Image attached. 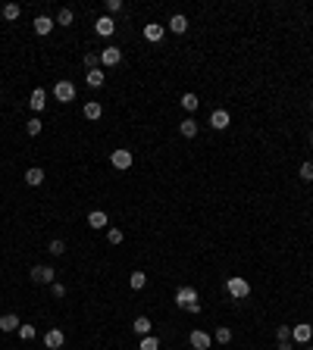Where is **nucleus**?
<instances>
[{
	"instance_id": "4be33fe9",
	"label": "nucleus",
	"mask_w": 313,
	"mask_h": 350,
	"mask_svg": "<svg viewBox=\"0 0 313 350\" xmlns=\"http://www.w3.org/2000/svg\"><path fill=\"white\" fill-rule=\"evenodd\" d=\"M201 106V100H198V94H191V91H185L182 94V109H188V113H194Z\"/></svg>"
},
{
	"instance_id": "4468645a",
	"label": "nucleus",
	"mask_w": 313,
	"mask_h": 350,
	"mask_svg": "<svg viewBox=\"0 0 313 350\" xmlns=\"http://www.w3.org/2000/svg\"><path fill=\"white\" fill-rule=\"evenodd\" d=\"M19 316L16 313H4V316H0V331H4V335H10V331H19Z\"/></svg>"
},
{
	"instance_id": "7c9ffc66",
	"label": "nucleus",
	"mask_w": 313,
	"mask_h": 350,
	"mask_svg": "<svg viewBox=\"0 0 313 350\" xmlns=\"http://www.w3.org/2000/svg\"><path fill=\"white\" fill-rule=\"evenodd\" d=\"M47 253H54V256H60V253H66V244H63L60 238H54V241L47 244Z\"/></svg>"
},
{
	"instance_id": "423d86ee",
	"label": "nucleus",
	"mask_w": 313,
	"mask_h": 350,
	"mask_svg": "<svg viewBox=\"0 0 313 350\" xmlns=\"http://www.w3.org/2000/svg\"><path fill=\"white\" fill-rule=\"evenodd\" d=\"M110 163H113V169H132V150H113Z\"/></svg>"
},
{
	"instance_id": "ddd939ff",
	"label": "nucleus",
	"mask_w": 313,
	"mask_h": 350,
	"mask_svg": "<svg viewBox=\"0 0 313 350\" xmlns=\"http://www.w3.org/2000/svg\"><path fill=\"white\" fill-rule=\"evenodd\" d=\"M94 31H97L100 38H110V34L116 31V22H113V16H100V19L94 22Z\"/></svg>"
},
{
	"instance_id": "e433bc0d",
	"label": "nucleus",
	"mask_w": 313,
	"mask_h": 350,
	"mask_svg": "<svg viewBox=\"0 0 313 350\" xmlns=\"http://www.w3.org/2000/svg\"><path fill=\"white\" fill-rule=\"evenodd\" d=\"M123 10V0H107V16L110 13H119Z\"/></svg>"
},
{
	"instance_id": "5701e85b",
	"label": "nucleus",
	"mask_w": 313,
	"mask_h": 350,
	"mask_svg": "<svg viewBox=\"0 0 313 350\" xmlns=\"http://www.w3.org/2000/svg\"><path fill=\"white\" fill-rule=\"evenodd\" d=\"M179 132H182V138H194V135H198V122H194V119H182Z\"/></svg>"
},
{
	"instance_id": "7ed1b4c3",
	"label": "nucleus",
	"mask_w": 313,
	"mask_h": 350,
	"mask_svg": "<svg viewBox=\"0 0 313 350\" xmlns=\"http://www.w3.org/2000/svg\"><path fill=\"white\" fill-rule=\"evenodd\" d=\"M188 344L194 347V350H210V344H213V338L204 331V328H194L191 335H188Z\"/></svg>"
},
{
	"instance_id": "a19ab883",
	"label": "nucleus",
	"mask_w": 313,
	"mask_h": 350,
	"mask_svg": "<svg viewBox=\"0 0 313 350\" xmlns=\"http://www.w3.org/2000/svg\"><path fill=\"white\" fill-rule=\"evenodd\" d=\"M310 109H313V100H310Z\"/></svg>"
},
{
	"instance_id": "f8f14e48",
	"label": "nucleus",
	"mask_w": 313,
	"mask_h": 350,
	"mask_svg": "<svg viewBox=\"0 0 313 350\" xmlns=\"http://www.w3.org/2000/svg\"><path fill=\"white\" fill-rule=\"evenodd\" d=\"M194 300H198V291H194L191 285H182V288L176 291V303H179V306H188V303H194Z\"/></svg>"
},
{
	"instance_id": "f3484780",
	"label": "nucleus",
	"mask_w": 313,
	"mask_h": 350,
	"mask_svg": "<svg viewBox=\"0 0 313 350\" xmlns=\"http://www.w3.org/2000/svg\"><path fill=\"white\" fill-rule=\"evenodd\" d=\"M85 82L91 85V88H103V82H107V72L97 66V69H91V72H85Z\"/></svg>"
},
{
	"instance_id": "f03ea898",
	"label": "nucleus",
	"mask_w": 313,
	"mask_h": 350,
	"mask_svg": "<svg viewBox=\"0 0 313 350\" xmlns=\"http://www.w3.org/2000/svg\"><path fill=\"white\" fill-rule=\"evenodd\" d=\"M31 282L34 285H54L57 282V272L50 266H31Z\"/></svg>"
},
{
	"instance_id": "bb28decb",
	"label": "nucleus",
	"mask_w": 313,
	"mask_h": 350,
	"mask_svg": "<svg viewBox=\"0 0 313 350\" xmlns=\"http://www.w3.org/2000/svg\"><path fill=\"white\" fill-rule=\"evenodd\" d=\"M129 285H132V291H141V288L147 285V275H144V272H132V279H129Z\"/></svg>"
},
{
	"instance_id": "2f4dec72",
	"label": "nucleus",
	"mask_w": 313,
	"mask_h": 350,
	"mask_svg": "<svg viewBox=\"0 0 313 350\" xmlns=\"http://www.w3.org/2000/svg\"><path fill=\"white\" fill-rule=\"evenodd\" d=\"M298 175L304 178V181H313V163L307 160V163H301V169H298Z\"/></svg>"
},
{
	"instance_id": "a878e982",
	"label": "nucleus",
	"mask_w": 313,
	"mask_h": 350,
	"mask_svg": "<svg viewBox=\"0 0 313 350\" xmlns=\"http://www.w3.org/2000/svg\"><path fill=\"white\" fill-rule=\"evenodd\" d=\"M213 341H216V344H229V341H232V328H229V325H219L216 335H213Z\"/></svg>"
},
{
	"instance_id": "79ce46f5",
	"label": "nucleus",
	"mask_w": 313,
	"mask_h": 350,
	"mask_svg": "<svg viewBox=\"0 0 313 350\" xmlns=\"http://www.w3.org/2000/svg\"><path fill=\"white\" fill-rule=\"evenodd\" d=\"M307 350H313V347H307Z\"/></svg>"
},
{
	"instance_id": "58836bf2",
	"label": "nucleus",
	"mask_w": 313,
	"mask_h": 350,
	"mask_svg": "<svg viewBox=\"0 0 313 350\" xmlns=\"http://www.w3.org/2000/svg\"><path fill=\"white\" fill-rule=\"evenodd\" d=\"M279 350H291V344L288 341H279Z\"/></svg>"
},
{
	"instance_id": "39448f33",
	"label": "nucleus",
	"mask_w": 313,
	"mask_h": 350,
	"mask_svg": "<svg viewBox=\"0 0 313 350\" xmlns=\"http://www.w3.org/2000/svg\"><path fill=\"white\" fill-rule=\"evenodd\" d=\"M119 63H123V50H119V47L100 50V66H103V69H113V66H119Z\"/></svg>"
},
{
	"instance_id": "393cba45",
	"label": "nucleus",
	"mask_w": 313,
	"mask_h": 350,
	"mask_svg": "<svg viewBox=\"0 0 313 350\" xmlns=\"http://www.w3.org/2000/svg\"><path fill=\"white\" fill-rule=\"evenodd\" d=\"M19 13H22V7H19V4H7V7H4V19H7V22H16V19H19Z\"/></svg>"
},
{
	"instance_id": "cd10ccee",
	"label": "nucleus",
	"mask_w": 313,
	"mask_h": 350,
	"mask_svg": "<svg viewBox=\"0 0 313 350\" xmlns=\"http://www.w3.org/2000/svg\"><path fill=\"white\" fill-rule=\"evenodd\" d=\"M138 350H160V341H156V335H147V338H141Z\"/></svg>"
},
{
	"instance_id": "c85d7f7f",
	"label": "nucleus",
	"mask_w": 313,
	"mask_h": 350,
	"mask_svg": "<svg viewBox=\"0 0 313 350\" xmlns=\"http://www.w3.org/2000/svg\"><path fill=\"white\" fill-rule=\"evenodd\" d=\"M72 19H75V13H72V10H69V7H66V10H60V13H57V25H72Z\"/></svg>"
},
{
	"instance_id": "aec40b11",
	"label": "nucleus",
	"mask_w": 313,
	"mask_h": 350,
	"mask_svg": "<svg viewBox=\"0 0 313 350\" xmlns=\"http://www.w3.org/2000/svg\"><path fill=\"white\" fill-rule=\"evenodd\" d=\"M88 225H91V228H107L110 219H107L103 210H91V213H88Z\"/></svg>"
},
{
	"instance_id": "a211bd4d",
	"label": "nucleus",
	"mask_w": 313,
	"mask_h": 350,
	"mask_svg": "<svg viewBox=\"0 0 313 350\" xmlns=\"http://www.w3.org/2000/svg\"><path fill=\"white\" fill-rule=\"evenodd\" d=\"M41 181H44V169H41V166H28V169H25V185L38 188Z\"/></svg>"
},
{
	"instance_id": "b1692460",
	"label": "nucleus",
	"mask_w": 313,
	"mask_h": 350,
	"mask_svg": "<svg viewBox=\"0 0 313 350\" xmlns=\"http://www.w3.org/2000/svg\"><path fill=\"white\" fill-rule=\"evenodd\" d=\"M41 128H44V122H41V119H38V116H31V119L25 122V132H28L31 138H34V135H41Z\"/></svg>"
},
{
	"instance_id": "9d476101",
	"label": "nucleus",
	"mask_w": 313,
	"mask_h": 350,
	"mask_svg": "<svg viewBox=\"0 0 313 350\" xmlns=\"http://www.w3.org/2000/svg\"><path fill=\"white\" fill-rule=\"evenodd\" d=\"M66 344V335H63V328H50L47 335H44V347L47 350H60Z\"/></svg>"
},
{
	"instance_id": "0eeeda50",
	"label": "nucleus",
	"mask_w": 313,
	"mask_h": 350,
	"mask_svg": "<svg viewBox=\"0 0 313 350\" xmlns=\"http://www.w3.org/2000/svg\"><path fill=\"white\" fill-rule=\"evenodd\" d=\"M232 125V116H229V109H213V116H210V128H216V132H225Z\"/></svg>"
},
{
	"instance_id": "dca6fc26",
	"label": "nucleus",
	"mask_w": 313,
	"mask_h": 350,
	"mask_svg": "<svg viewBox=\"0 0 313 350\" xmlns=\"http://www.w3.org/2000/svg\"><path fill=\"white\" fill-rule=\"evenodd\" d=\"M150 328H153V322H150L147 316H135V322H132V331H135L138 338H147V335H150Z\"/></svg>"
},
{
	"instance_id": "f704fd0d",
	"label": "nucleus",
	"mask_w": 313,
	"mask_h": 350,
	"mask_svg": "<svg viewBox=\"0 0 313 350\" xmlns=\"http://www.w3.org/2000/svg\"><path fill=\"white\" fill-rule=\"evenodd\" d=\"M276 338L279 341H291V325H279L276 328Z\"/></svg>"
},
{
	"instance_id": "473e14b6",
	"label": "nucleus",
	"mask_w": 313,
	"mask_h": 350,
	"mask_svg": "<svg viewBox=\"0 0 313 350\" xmlns=\"http://www.w3.org/2000/svg\"><path fill=\"white\" fill-rule=\"evenodd\" d=\"M107 241L110 244H123V228H107Z\"/></svg>"
},
{
	"instance_id": "6ab92c4d",
	"label": "nucleus",
	"mask_w": 313,
	"mask_h": 350,
	"mask_svg": "<svg viewBox=\"0 0 313 350\" xmlns=\"http://www.w3.org/2000/svg\"><path fill=\"white\" fill-rule=\"evenodd\" d=\"M169 31H176V34H185L188 31V16H182V13H176L172 19H169V25H166Z\"/></svg>"
},
{
	"instance_id": "72a5a7b5",
	"label": "nucleus",
	"mask_w": 313,
	"mask_h": 350,
	"mask_svg": "<svg viewBox=\"0 0 313 350\" xmlns=\"http://www.w3.org/2000/svg\"><path fill=\"white\" fill-rule=\"evenodd\" d=\"M34 335H38L34 325H19V338H22V341H34Z\"/></svg>"
},
{
	"instance_id": "20e7f679",
	"label": "nucleus",
	"mask_w": 313,
	"mask_h": 350,
	"mask_svg": "<svg viewBox=\"0 0 313 350\" xmlns=\"http://www.w3.org/2000/svg\"><path fill=\"white\" fill-rule=\"evenodd\" d=\"M54 97H57L60 103H72V100H75V85H72V82H57V85H54Z\"/></svg>"
},
{
	"instance_id": "4c0bfd02",
	"label": "nucleus",
	"mask_w": 313,
	"mask_h": 350,
	"mask_svg": "<svg viewBox=\"0 0 313 350\" xmlns=\"http://www.w3.org/2000/svg\"><path fill=\"white\" fill-rule=\"evenodd\" d=\"M185 309H188V313H191V316H198V313H201V303H198V300H194V303H188Z\"/></svg>"
},
{
	"instance_id": "9b49d317",
	"label": "nucleus",
	"mask_w": 313,
	"mask_h": 350,
	"mask_svg": "<svg viewBox=\"0 0 313 350\" xmlns=\"http://www.w3.org/2000/svg\"><path fill=\"white\" fill-rule=\"evenodd\" d=\"M28 106H31V113H41V109L47 106V91H44V88H34L31 97H28Z\"/></svg>"
},
{
	"instance_id": "ea45409f",
	"label": "nucleus",
	"mask_w": 313,
	"mask_h": 350,
	"mask_svg": "<svg viewBox=\"0 0 313 350\" xmlns=\"http://www.w3.org/2000/svg\"><path fill=\"white\" fill-rule=\"evenodd\" d=\"M310 144H313V132H310Z\"/></svg>"
},
{
	"instance_id": "2eb2a0df",
	"label": "nucleus",
	"mask_w": 313,
	"mask_h": 350,
	"mask_svg": "<svg viewBox=\"0 0 313 350\" xmlns=\"http://www.w3.org/2000/svg\"><path fill=\"white\" fill-rule=\"evenodd\" d=\"M31 25H34V34H50L57 22H54L50 16H34V22H31Z\"/></svg>"
},
{
	"instance_id": "412c9836",
	"label": "nucleus",
	"mask_w": 313,
	"mask_h": 350,
	"mask_svg": "<svg viewBox=\"0 0 313 350\" xmlns=\"http://www.w3.org/2000/svg\"><path fill=\"white\" fill-rule=\"evenodd\" d=\"M82 113H85V119H91V122H94V119H100V116H103V106H100L97 100H88Z\"/></svg>"
},
{
	"instance_id": "6e6552de",
	"label": "nucleus",
	"mask_w": 313,
	"mask_h": 350,
	"mask_svg": "<svg viewBox=\"0 0 313 350\" xmlns=\"http://www.w3.org/2000/svg\"><path fill=\"white\" fill-rule=\"evenodd\" d=\"M144 38H147V41H153V44H160L163 38H166V25H160V22L144 25Z\"/></svg>"
},
{
	"instance_id": "c756f323",
	"label": "nucleus",
	"mask_w": 313,
	"mask_h": 350,
	"mask_svg": "<svg viewBox=\"0 0 313 350\" xmlns=\"http://www.w3.org/2000/svg\"><path fill=\"white\" fill-rule=\"evenodd\" d=\"M82 63H85V69L91 72V69H97V66H100V53H85V57H82Z\"/></svg>"
},
{
	"instance_id": "1a4fd4ad",
	"label": "nucleus",
	"mask_w": 313,
	"mask_h": 350,
	"mask_svg": "<svg viewBox=\"0 0 313 350\" xmlns=\"http://www.w3.org/2000/svg\"><path fill=\"white\" fill-rule=\"evenodd\" d=\"M310 338H313V325H307V322L291 325V341H298V344H310Z\"/></svg>"
},
{
	"instance_id": "c9c22d12",
	"label": "nucleus",
	"mask_w": 313,
	"mask_h": 350,
	"mask_svg": "<svg viewBox=\"0 0 313 350\" xmlns=\"http://www.w3.org/2000/svg\"><path fill=\"white\" fill-rule=\"evenodd\" d=\"M50 291H54V297H57V300H60V297H66V285H63V282H54V285H50Z\"/></svg>"
},
{
	"instance_id": "f257e3e1",
	"label": "nucleus",
	"mask_w": 313,
	"mask_h": 350,
	"mask_svg": "<svg viewBox=\"0 0 313 350\" xmlns=\"http://www.w3.org/2000/svg\"><path fill=\"white\" fill-rule=\"evenodd\" d=\"M225 291H229L235 300H245V297H251V282L241 279V275H232V279L225 282Z\"/></svg>"
}]
</instances>
